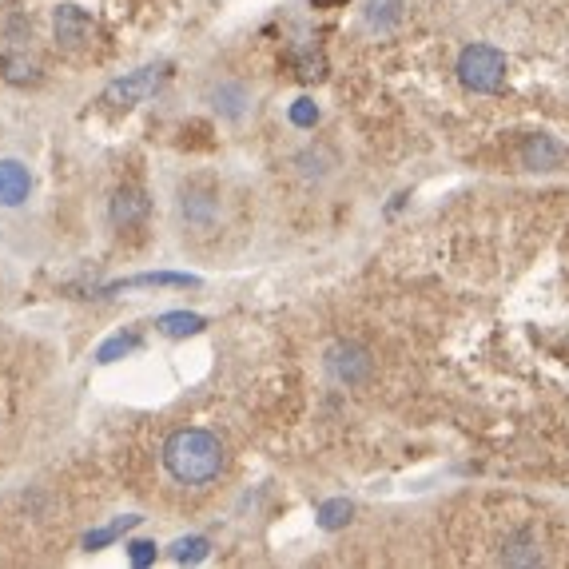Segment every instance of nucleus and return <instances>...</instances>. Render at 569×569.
Returning <instances> with one entry per match:
<instances>
[{"mask_svg":"<svg viewBox=\"0 0 569 569\" xmlns=\"http://www.w3.org/2000/svg\"><path fill=\"white\" fill-rule=\"evenodd\" d=\"M506 52L502 48H494V44H466L462 48V56H458V80H462V88H470V92H482V96H494V92H502V84H506Z\"/></svg>","mask_w":569,"mask_h":569,"instance_id":"2","label":"nucleus"},{"mask_svg":"<svg viewBox=\"0 0 569 569\" xmlns=\"http://www.w3.org/2000/svg\"><path fill=\"white\" fill-rule=\"evenodd\" d=\"M152 558H156V546H152V542H132V562H136V566H148Z\"/></svg>","mask_w":569,"mask_h":569,"instance_id":"22","label":"nucleus"},{"mask_svg":"<svg viewBox=\"0 0 569 569\" xmlns=\"http://www.w3.org/2000/svg\"><path fill=\"white\" fill-rule=\"evenodd\" d=\"M315 120H319V108H315L311 100H295V108H291V124H299V128H315Z\"/></svg>","mask_w":569,"mask_h":569,"instance_id":"21","label":"nucleus"},{"mask_svg":"<svg viewBox=\"0 0 569 569\" xmlns=\"http://www.w3.org/2000/svg\"><path fill=\"white\" fill-rule=\"evenodd\" d=\"M207 104H211V108H215L223 120H243V116L251 112L255 96H251V88H247V84H239V80L223 76V80H215V84H211Z\"/></svg>","mask_w":569,"mask_h":569,"instance_id":"8","label":"nucleus"},{"mask_svg":"<svg viewBox=\"0 0 569 569\" xmlns=\"http://www.w3.org/2000/svg\"><path fill=\"white\" fill-rule=\"evenodd\" d=\"M176 219L188 235H211L223 223V199L207 184H184L176 191Z\"/></svg>","mask_w":569,"mask_h":569,"instance_id":"3","label":"nucleus"},{"mask_svg":"<svg viewBox=\"0 0 569 569\" xmlns=\"http://www.w3.org/2000/svg\"><path fill=\"white\" fill-rule=\"evenodd\" d=\"M124 287H199V279H195V275H176V271H148V275H136V279L108 283V287H104V295L124 291Z\"/></svg>","mask_w":569,"mask_h":569,"instance_id":"12","label":"nucleus"},{"mask_svg":"<svg viewBox=\"0 0 569 569\" xmlns=\"http://www.w3.org/2000/svg\"><path fill=\"white\" fill-rule=\"evenodd\" d=\"M295 168H299V176H303V180H311V184H323V180L331 176L335 160H327L323 152L307 148V152H299V156H295Z\"/></svg>","mask_w":569,"mask_h":569,"instance_id":"15","label":"nucleus"},{"mask_svg":"<svg viewBox=\"0 0 569 569\" xmlns=\"http://www.w3.org/2000/svg\"><path fill=\"white\" fill-rule=\"evenodd\" d=\"M148 211H152V203H148V191L136 188V184H124V188H116V195H112V207H108V215H112V227H120V231H132V227H140V223L148 219Z\"/></svg>","mask_w":569,"mask_h":569,"instance_id":"9","label":"nucleus"},{"mask_svg":"<svg viewBox=\"0 0 569 569\" xmlns=\"http://www.w3.org/2000/svg\"><path fill=\"white\" fill-rule=\"evenodd\" d=\"M52 32L64 52H88L96 44V24L80 4H60L52 12Z\"/></svg>","mask_w":569,"mask_h":569,"instance_id":"7","label":"nucleus"},{"mask_svg":"<svg viewBox=\"0 0 569 569\" xmlns=\"http://www.w3.org/2000/svg\"><path fill=\"white\" fill-rule=\"evenodd\" d=\"M223 462H227L223 442L203 426H180L164 442V470L172 474V482L191 490L211 486L223 474Z\"/></svg>","mask_w":569,"mask_h":569,"instance_id":"1","label":"nucleus"},{"mask_svg":"<svg viewBox=\"0 0 569 569\" xmlns=\"http://www.w3.org/2000/svg\"><path fill=\"white\" fill-rule=\"evenodd\" d=\"M156 327H160V335H168V339H188V335H199V331L207 327V319H203V315H191V311H168V315L156 319Z\"/></svg>","mask_w":569,"mask_h":569,"instance_id":"13","label":"nucleus"},{"mask_svg":"<svg viewBox=\"0 0 569 569\" xmlns=\"http://www.w3.org/2000/svg\"><path fill=\"white\" fill-rule=\"evenodd\" d=\"M164 80H168V64H148V68H140V72H128L124 80H112V84L104 88L100 104H108V108H136V104H144L148 96H156Z\"/></svg>","mask_w":569,"mask_h":569,"instance_id":"6","label":"nucleus"},{"mask_svg":"<svg viewBox=\"0 0 569 569\" xmlns=\"http://www.w3.org/2000/svg\"><path fill=\"white\" fill-rule=\"evenodd\" d=\"M207 558V538H180L176 546H172V562H203Z\"/></svg>","mask_w":569,"mask_h":569,"instance_id":"20","label":"nucleus"},{"mask_svg":"<svg viewBox=\"0 0 569 569\" xmlns=\"http://www.w3.org/2000/svg\"><path fill=\"white\" fill-rule=\"evenodd\" d=\"M347 522H351V502L335 498V502H323V506H319V526H323V530H339V526H347Z\"/></svg>","mask_w":569,"mask_h":569,"instance_id":"19","label":"nucleus"},{"mask_svg":"<svg viewBox=\"0 0 569 569\" xmlns=\"http://www.w3.org/2000/svg\"><path fill=\"white\" fill-rule=\"evenodd\" d=\"M32 191V172L20 160H0V207H20Z\"/></svg>","mask_w":569,"mask_h":569,"instance_id":"10","label":"nucleus"},{"mask_svg":"<svg viewBox=\"0 0 569 569\" xmlns=\"http://www.w3.org/2000/svg\"><path fill=\"white\" fill-rule=\"evenodd\" d=\"M136 347H140V335H112V339L96 351V363H116V359L132 355Z\"/></svg>","mask_w":569,"mask_h":569,"instance_id":"18","label":"nucleus"},{"mask_svg":"<svg viewBox=\"0 0 569 569\" xmlns=\"http://www.w3.org/2000/svg\"><path fill=\"white\" fill-rule=\"evenodd\" d=\"M323 371H327V379L331 382H339V386L355 390V386H367V382H371V375H375V355H371L363 343L339 339V343H331V347H327V355H323Z\"/></svg>","mask_w":569,"mask_h":569,"instance_id":"4","label":"nucleus"},{"mask_svg":"<svg viewBox=\"0 0 569 569\" xmlns=\"http://www.w3.org/2000/svg\"><path fill=\"white\" fill-rule=\"evenodd\" d=\"M0 68H4V80H8V84H16V88H24V84H36V80H40V68H36L28 56H20V52H8V56L0 60Z\"/></svg>","mask_w":569,"mask_h":569,"instance_id":"14","label":"nucleus"},{"mask_svg":"<svg viewBox=\"0 0 569 569\" xmlns=\"http://www.w3.org/2000/svg\"><path fill=\"white\" fill-rule=\"evenodd\" d=\"M494 562L498 566H542L546 562V542L538 538L534 522H510L498 538H494Z\"/></svg>","mask_w":569,"mask_h":569,"instance_id":"5","label":"nucleus"},{"mask_svg":"<svg viewBox=\"0 0 569 569\" xmlns=\"http://www.w3.org/2000/svg\"><path fill=\"white\" fill-rule=\"evenodd\" d=\"M398 20H402V0H367V24H371V28L386 32V28H394Z\"/></svg>","mask_w":569,"mask_h":569,"instance_id":"16","label":"nucleus"},{"mask_svg":"<svg viewBox=\"0 0 569 569\" xmlns=\"http://www.w3.org/2000/svg\"><path fill=\"white\" fill-rule=\"evenodd\" d=\"M562 144L554 140V136H530L526 144H522V164L530 168V172H550V168H558L562 164Z\"/></svg>","mask_w":569,"mask_h":569,"instance_id":"11","label":"nucleus"},{"mask_svg":"<svg viewBox=\"0 0 569 569\" xmlns=\"http://www.w3.org/2000/svg\"><path fill=\"white\" fill-rule=\"evenodd\" d=\"M132 526H140L136 514H128V518H120V522H112V526H104V530H92V534L84 538V550H104V546H112L120 534H128Z\"/></svg>","mask_w":569,"mask_h":569,"instance_id":"17","label":"nucleus"}]
</instances>
